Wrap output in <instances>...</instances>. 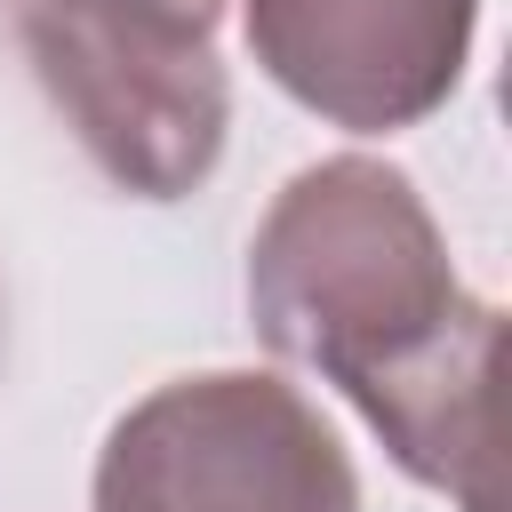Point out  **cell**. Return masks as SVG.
I'll return each mask as SVG.
<instances>
[{"label":"cell","instance_id":"cell-2","mask_svg":"<svg viewBox=\"0 0 512 512\" xmlns=\"http://www.w3.org/2000/svg\"><path fill=\"white\" fill-rule=\"evenodd\" d=\"M224 0H16V40L80 136V152L136 200L208 184L232 80L216 56Z\"/></svg>","mask_w":512,"mask_h":512},{"label":"cell","instance_id":"cell-5","mask_svg":"<svg viewBox=\"0 0 512 512\" xmlns=\"http://www.w3.org/2000/svg\"><path fill=\"white\" fill-rule=\"evenodd\" d=\"M0 360H8V296H0Z\"/></svg>","mask_w":512,"mask_h":512},{"label":"cell","instance_id":"cell-4","mask_svg":"<svg viewBox=\"0 0 512 512\" xmlns=\"http://www.w3.org/2000/svg\"><path fill=\"white\" fill-rule=\"evenodd\" d=\"M240 24L256 72L312 120L392 136L464 88L480 0H240Z\"/></svg>","mask_w":512,"mask_h":512},{"label":"cell","instance_id":"cell-3","mask_svg":"<svg viewBox=\"0 0 512 512\" xmlns=\"http://www.w3.org/2000/svg\"><path fill=\"white\" fill-rule=\"evenodd\" d=\"M88 512H360V472L296 384L208 368L104 432Z\"/></svg>","mask_w":512,"mask_h":512},{"label":"cell","instance_id":"cell-1","mask_svg":"<svg viewBox=\"0 0 512 512\" xmlns=\"http://www.w3.org/2000/svg\"><path fill=\"white\" fill-rule=\"evenodd\" d=\"M256 336L336 384L384 456L416 480L488 512V400L504 312L472 296L424 192L368 152L296 168L248 240Z\"/></svg>","mask_w":512,"mask_h":512}]
</instances>
